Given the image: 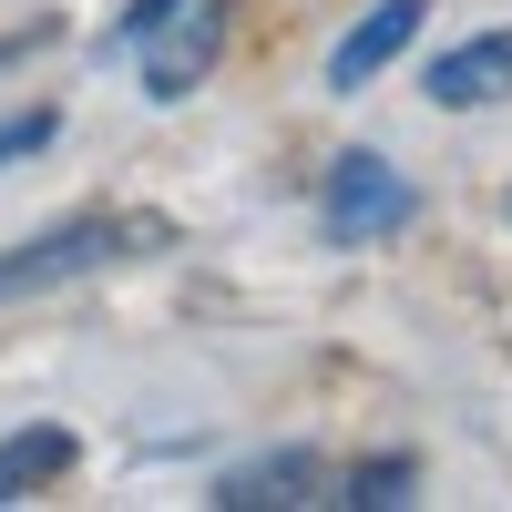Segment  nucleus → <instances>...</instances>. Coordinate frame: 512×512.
Segmentation results:
<instances>
[{"instance_id":"1","label":"nucleus","mask_w":512,"mask_h":512,"mask_svg":"<svg viewBox=\"0 0 512 512\" xmlns=\"http://www.w3.org/2000/svg\"><path fill=\"white\" fill-rule=\"evenodd\" d=\"M144 246H175V226L144 216V205H93V216H62V226H41V236H21L11 256H0V308L52 297V287H72V277H103V267H123V256H144Z\"/></svg>"},{"instance_id":"2","label":"nucleus","mask_w":512,"mask_h":512,"mask_svg":"<svg viewBox=\"0 0 512 512\" xmlns=\"http://www.w3.org/2000/svg\"><path fill=\"white\" fill-rule=\"evenodd\" d=\"M410 216H420V195H410V175L390 154H338L328 164V185H318L328 246H379V236H400Z\"/></svg>"},{"instance_id":"3","label":"nucleus","mask_w":512,"mask_h":512,"mask_svg":"<svg viewBox=\"0 0 512 512\" xmlns=\"http://www.w3.org/2000/svg\"><path fill=\"white\" fill-rule=\"evenodd\" d=\"M216 52H226V0H185V11L144 41V93L154 103H185L195 82L216 72Z\"/></svg>"},{"instance_id":"4","label":"nucleus","mask_w":512,"mask_h":512,"mask_svg":"<svg viewBox=\"0 0 512 512\" xmlns=\"http://www.w3.org/2000/svg\"><path fill=\"white\" fill-rule=\"evenodd\" d=\"M328 461L308 451V441H287V451H256V461H236V472L216 482V502L226 512H297V502H328Z\"/></svg>"},{"instance_id":"5","label":"nucleus","mask_w":512,"mask_h":512,"mask_svg":"<svg viewBox=\"0 0 512 512\" xmlns=\"http://www.w3.org/2000/svg\"><path fill=\"white\" fill-rule=\"evenodd\" d=\"M420 21H431V0H379V11H359L349 31H338V52H328V93H359V82H379L410 41Z\"/></svg>"},{"instance_id":"6","label":"nucleus","mask_w":512,"mask_h":512,"mask_svg":"<svg viewBox=\"0 0 512 512\" xmlns=\"http://www.w3.org/2000/svg\"><path fill=\"white\" fill-rule=\"evenodd\" d=\"M420 93H431L441 113H482L512 93V31H472V41H451V52L420 72Z\"/></svg>"},{"instance_id":"7","label":"nucleus","mask_w":512,"mask_h":512,"mask_svg":"<svg viewBox=\"0 0 512 512\" xmlns=\"http://www.w3.org/2000/svg\"><path fill=\"white\" fill-rule=\"evenodd\" d=\"M82 461V441L62 431V420H31V431L0 441V502H31V492H52L62 472Z\"/></svg>"},{"instance_id":"8","label":"nucleus","mask_w":512,"mask_h":512,"mask_svg":"<svg viewBox=\"0 0 512 512\" xmlns=\"http://www.w3.org/2000/svg\"><path fill=\"white\" fill-rule=\"evenodd\" d=\"M420 492V461L410 451H369V461H349V472L328 482V502H349V512H400Z\"/></svg>"},{"instance_id":"9","label":"nucleus","mask_w":512,"mask_h":512,"mask_svg":"<svg viewBox=\"0 0 512 512\" xmlns=\"http://www.w3.org/2000/svg\"><path fill=\"white\" fill-rule=\"evenodd\" d=\"M52 134H62V113H52V103H31V113H11V123H0V164H21V154H41Z\"/></svg>"},{"instance_id":"10","label":"nucleus","mask_w":512,"mask_h":512,"mask_svg":"<svg viewBox=\"0 0 512 512\" xmlns=\"http://www.w3.org/2000/svg\"><path fill=\"white\" fill-rule=\"evenodd\" d=\"M175 11H185V0H123V21L103 31V52H113V41H123V52H134V41H154V31L175 21Z\"/></svg>"},{"instance_id":"11","label":"nucleus","mask_w":512,"mask_h":512,"mask_svg":"<svg viewBox=\"0 0 512 512\" xmlns=\"http://www.w3.org/2000/svg\"><path fill=\"white\" fill-rule=\"evenodd\" d=\"M41 41H52V21H21V31H0V72H11V62H31Z\"/></svg>"},{"instance_id":"12","label":"nucleus","mask_w":512,"mask_h":512,"mask_svg":"<svg viewBox=\"0 0 512 512\" xmlns=\"http://www.w3.org/2000/svg\"><path fill=\"white\" fill-rule=\"evenodd\" d=\"M502 205H512V195H502Z\"/></svg>"}]
</instances>
